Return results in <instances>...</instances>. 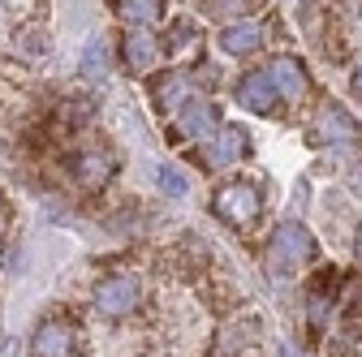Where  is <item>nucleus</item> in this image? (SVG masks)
Instances as JSON below:
<instances>
[{
	"label": "nucleus",
	"instance_id": "nucleus-26",
	"mask_svg": "<svg viewBox=\"0 0 362 357\" xmlns=\"http://www.w3.org/2000/svg\"><path fill=\"white\" fill-rule=\"evenodd\" d=\"M345 5H349V9H354V13H362V0H345Z\"/></svg>",
	"mask_w": 362,
	"mask_h": 357
},
{
	"label": "nucleus",
	"instance_id": "nucleus-2",
	"mask_svg": "<svg viewBox=\"0 0 362 357\" xmlns=\"http://www.w3.org/2000/svg\"><path fill=\"white\" fill-rule=\"evenodd\" d=\"M306 138L315 143V147H328V151H349V147H358L362 143V129H358V121L341 108V104H320L315 108V116H310V125H306Z\"/></svg>",
	"mask_w": 362,
	"mask_h": 357
},
{
	"label": "nucleus",
	"instance_id": "nucleus-22",
	"mask_svg": "<svg viewBox=\"0 0 362 357\" xmlns=\"http://www.w3.org/2000/svg\"><path fill=\"white\" fill-rule=\"evenodd\" d=\"M156 186H160L168 198H181V194H186V176H181L177 168H156Z\"/></svg>",
	"mask_w": 362,
	"mask_h": 357
},
{
	"label": "nucleus",
	"instance_id": "nucleus-16",
	"mask_svg": "<svg viewBox=\"0 0 362 357\" xmlns=\"http://www.w3.org/2000/svg\"><path fill=\"white\" fill-rule=\"evenodd\" d=\"M199 39H203V30L194 26V18H177V22L168 26V48H173V52L199 48Z\"/></svg>",
	"mask_w": 362,
	"mask_h": 357
},
{
	"label": "nucleus",
	"instance_id": "nucleus-8",
	"mask_svg": "<svg viewBox=\"0 0 362 357\" xmlns=\"http://www.w3.org/2000/svg\"><path fill=\"white\" fill-rule=\"evenodd\" d=\"M203 155L211 168H229V164H242L250 155V138H246V129L242 125H220L211 138L203 143Z\"/></svg>",
	"mask_w": 362,
	"mask_h": 357
},
{
	"label": "nucleus",
	"instance_id": "nucleus-17",
	"mask_svg": "<svg viewBox=\"0 0 362 357\" xmlns=\"http://www.w3.org/2000/svg\"><path fill=\"white\" fill-rule=\"evenodd\" d=\"M332 293H310V301H306V323L315 327V332H328L332 327Z\"/></svg>",
	"mask_w": 362,
	"mask_h": 357
},
{
	"label": "nucleus",
	"instance_id": "nucleus-18",
	"mask_svg": "<svg viewBox=\"0 0 362 357\" xmlns=\"http://www.w3.org/2000/svg\"><path fill=\"white\" fill-rule=\"evenodd\" d=\"M108 73V48H104V39H90L86 48H82V78H104Z\"/></svg>",
	"mask_w": 362,
	"mask_h": 357
},
{
	"label": "nucleus",
	"instance_id": "nucleus-4",
	"mask_svg": "<svg viewBox=\"0 0 362 357\" xmlns=\"http://www.w3.org/2000/svg\"><path fill=\"white\" fill-rule=\"evenodd\" d=\"M139 297H143V280L129 276V272H117V276L95 284L90 305H95V315H104V319H125L129 310L139 305Z\"/></svg>",
	"mask_w": 362,
	"mask_h": 357
},
{
	"label": "nucleus",
	"instance_id": "nucleus-3",
	"mask_svg": "<svg viewBox=\"0 0 362 357\" xmlns=\"http://www.w3.org/2000/svg\"><path fill=\"white\" fill-rule=\"evenodd\" d=\"M211 211L229 229H250L259 219V211H263V190L255 181H229V186H220L211 194Z\"/></svg>",
	"mask_w": 362,
	"mask_h": 357
},
{
	"label": "nucleus",
	"instance_id": "nucleus-15",
	"mask_svg": "<svg viewBox=\"0 0 362 357\" xmlns=\"http://www.w3.org/2000/svg\"><path fill=\"white\" fill-rule=\"evenodd\" d=\"M255 340H259V327L250 319H238V323H229V327L220 332V353H238V349H246Z\"/></svg>",
	"mask_w": 362,
	"mask_h": 357
},
{
	"label": "nucleus",
	"instance_id": "nucleus-5",
	"mask_svg": "<svg viewBox=\"0 0 362 357\" xmlns=\"http://www.w3.org/2000/svg\"><path fill=\"white\" fill-rule=\"evenodd\" d=\"M121 61H125V73L147 78L160 65V39L147 35V26H129L121 35Z\"/></svg>",
	"mask_w": 362,
	"mask_h": 357
},
{
	"label": "nucleus",
	"instance_id": "nucleus-19",
	"mask_svg": "<svg viewBox=\"0 0 362 357\" xmlns=\"http://www.w3.org/2000/svg\"><path fill=\"white\" fill-rule=\"evenodd\" d=\"M95 112H100V104L90 99V95H74L65 104V121L69 125H90V121H95Z\"/></svg>",
	"mask_w": 362,
	"mask_h": 357
},
{
	"label": "nucleus",
	"instance_id": "nucleus-7",
	"mask_svg": "<svg viewBox=\"0 0 362 357\" xmlns=\"http://www.w3.org/2000/svg\"><path fill=\"white\" fill-rule=\"evenodd\" d=\"M173 129H177V138H194V143H207L211 133L220 129V112H216V104H207V99H186L177 108V121H173Z\"/></svg>",
	"mask_w": 362,
	"mask_h": 357
},
{
	"label": "nucleus",
	"instance_id": "nucleus-9",
	"mask_svg": "<svg viewBox=\"0 0 362 357\" xmlns=\"http://www.w3.org/2000/svg\"><path fill=\"white\" fill-rule=\"evenodd\" d=\"M263 69H267V78H272V86H276V95H281V99L302 104V99L310 95V78H306L302 61H293V56H272Z\"/></svg>",
	"mask_w": 362,
	"mask_h": 357
},
{
	"label": "nucleus",
	"instance_id": "nucleus-11",
	"mask_svg": "<svg viewBox=\"0 0 362 357\" xmlns=\"http://www.w3.org/2000/svg\"><path fill=\"white\" fill-rule=\"evenodd\" d=\"M233 99L242 104V108H250V112H276V86H272V78H267V69H250V73H242L238 78V86H233Z\"/></svg>",
	"mask_w": 362,
	"mask_h": 357
},
{
	"label": "nucleus",
	"instance_id": "nucleus-25",
	"mask_svg": "<svg viewBox=\"0 0 362 357\" xmlns=\"http://www.w3.org/2000/svg\"><path fill=\"white\" fill-rule=\"evenodd\" d=\"M354 95L362 99V61H358V69H354Z\"/></svg>",
	"mask_w": 362,
	"mask_h": 357
},
{
	"label": "nucleus",
	"instance_id": "nucleus-24",
	"mask_svg": "<svg viewBox=\"0 0 362 357\" xmlns=\"http://www.w3.org/2000/svg\"><path fill=\"white\" fill-rule=\"evenodd\" d=\"M354 258H358V267H362V224H358V233H354Z\"/></svg>",
	"mask_w": 362,
	"mask_h": 357
},
{
	"label": "nucleus",
	"instance_id": "nucleus-1",
	"mask_svg": "<svg viewBox=\"0 0 362 357\" xmlns=\"http://www.w3.org/2000/svg\"><path fill=\"white\" fill-rule=\"evenodd\" d=\"M315 250H320L315 233L306 224H298V219H285V224L272 229V237L263 246V267L276 272V276H293V272H302V267L315 258Z\"/></svg>",
	"mask_w": 362,
	"mask_h": 357
},
{
	"label": "nucleus",
	"instance_id": "nucleus-12",
	"mask_svg": "<svg viewBox=\"0 0 362 357\" xmlns=\"http://www.w3.org/2000/svg\"><path fill=\"white\" fill-rule=\"evenodd\" d=\"M30 357H74V327L65 319H43L30 336Z\"/></svg>",
	"mask_w": 362,
	"mask_h": 357
},
{
	"label": "nucleus",
	"instance_id": "nucleus-23",
	"mask_svg": "<svg viewBox=\"0 0 362 357\" xmlns=\"http://www.w3.org/2000/svg\"><path fill=\"white\" fill-rule=\"evenodd\" d=\"M345 186H349V194H358V198H362V155L349 164V172H345Z\"/></svg>",
	"mask_w": 362,
	"mask_h": 357
},
{
	"label": "nucleus",
	"instance_id": "nucleus-14",
	"mask_svg": "<svg viewBox=\"0 0 362 357\" xmlns=\"http://www.w3.org/2000/svg\"><path fill=\"white\" fill-rule=\"evenodd\" d=\"M164 9H168L164 0H117V13L129 26H156L164 18Z\"/></svg>",
	"mask_w": 362,
	"mask_h": 357
},
{
	"label": "nucleus",
	"instance_id": "nucleus-20",
	"mask_svg": "<svg viewBox=\"0 0 362 357\" xmlns=\"http://www.w3.org/2000/svg\"><path fill=\"white\" fill-rule=\"evenodd\" d=\"M337 310H345V315H362V276H349L337 293Z\"/></svg>",
	"mask_w": 362,
	"mask_h": 357
},
{
	"label": "nucleus",
	"instance_id": "nucleus-27",
	"mask_svg": "<svg viewBox=\"0 0 362 357\" xmlns=\"http://www.w3.org/2000/svg\"><path fill=\"white\" fill-rule=\"evenodd\" d=\"M0 262H5V250H0Z\"/></svg>",
	"mask_w": 362,
	"mask_h": 357
},
{
	"label": "nucleus",
	"instance_id": "nucleus-13",
	"mask_svg": "<svg viewBox=\"0 0 362 357\" xmlns=\"http://www.w3.org/2000/svg\"><path fill=\"white\" fill-rule=\"evenodd\" d=\"M151 99H156L160 112H177L186 99H194V73H186V69H168V73H160L156 86H151Z\"/></svg>",
	"mask_w": 362,
	"mask_h": 357
},
{
	"label": "nucleus",
	"instance_id": "nucleus-6",
	"mask_svg": "<svg viewBox=\"0 0 362 357\" xmlns=\"http://www.w3.org/2000/svg\"><path fill=\"white\" fill-rule=\"evenodd\" d=\"M69 172H74V181L82 186V190H104L108 181H112V172H117V155L108 151V147H90V151H78L74 159H69Z\"/></svg>",
	"mask_w": 362,
	"mask_h": 357
},
{
	"label": "nucleus",
	"instance_id": "nucleus-21",
	"mask_svg": "<svg viewBox=\"0 0 362 357\" xmlns=\"http://www.w3.org/2000/svg\"><path fill=\"white\" fill-rule=\"evenodd\" d=\"M255 5V0H203V13H211V18H242L246 9Z\"/></svg>",
	"mask_w": 362,
	"mask_h": 357
},
{
	"label": "nucleus",
	"instance_id": "nucleus-10",
	"mask_svg": "<svg viewBox=\"0 0 362 357\" xmlns=\"http://www.w3.org/2000/svg\"><path fill=\"white\" fill-rule=\"evenodd\" d=\"M220 48L229 52V56H255L263 48V39H267V26L255 22V18H233V22H224L220 26Z\"/></svg>",
	"mask_w": 362,
	"mask_h": 357
}]
</instances>
